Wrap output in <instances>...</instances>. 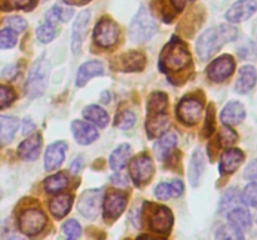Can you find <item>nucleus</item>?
<instances>
[{
    "mask_svg": "<svg viewBox=\"0 0 257 240\" xmlns=\"http://www.w3.org/2000/svg\"><path fill=\"white\" fill-rule=\"evenodd\" d=\"M83 2H90V0H83Z\"/></svg>",
    "mask_w": 257,
    "mask_h": 240,
    "instance_id": "6e6d98bb",
    "label": "nucleus"
},
{
    "mask_svg": "<svg viewBox=\"0 0 257 240\" xmlns=\"http://www.w3.org/2000/svg\"><path fill=\"white\" fill-rule=\"evenodd\" d=\"M257 82L256 69L251 65H245L238 72L237 82L235 84V90L238 94H247Z\"/></svg>",
    "mask_w": 257,
    "mask_h": 240,
    "instance_id": "6ab92c4d",
    "label": "nucleus"
},
{
    "mask_svg": "<svg viewBox=\"0 0 257 240\" xmlns=\"http://www.w3.org/2000/svg\"><path fill=\"white\" fill-rule=\"evenodd\" d=\"M33 0H4L5 9H28L32 5Z\"/></svg>",
    "mask_w": 257,
    "mask_h": 240,
    "instance_id": "a18cd8bd",
    "label": "nucleus"
},
{
    "mask_svg": "<svg viewBox=\"0 0 257 240\" xmlns=\"http://www.w3.org/2000/svg\"><path fill=\"white\" fill-rule=\"evenodd\" d=\"M237 34V29L230 24H221L205 30L196 42V52L200 59L208 60L212 58L223 45L233 42Z\"/></svg>",
    "mask_w": 257,
    "mask_h": 240,
    "instance_id": "f257e3e1",
    "label": "nucleus"
},
{
    "mask_svg": "<svg viewBox=\"0 0 257 240\" xmlns=\"http://www.w3.org/2000/svg\"><path fill=\"white\" fill-rule=\"evenodd\" d=\"M241 202L257 209V182H252L245 186L241 192Z\"/></svg>",
    "mask_w": 257,
    "mask_h": 240,
    "instance_id": "c9c22d12",
    "label": "nucleus"
},
{
    "mask_svg": "<svg viewBox=\"0 0 257 240\" xmlns=\"http://www.w3.org/2000/svg\"><path fill=\"white\" fill-rule=\"evenodd\" d=\"M155 166L148 155L142 154L133 159L130 164V174L136 185H143L152 178Z\"/></svg>",
    "mask_w": 257,
    "mask_h": 240,
    "instance_id": "6e6552de",
    "label": "nucleus"
},
{
    "mask_svg": "<svg viewBox=\"0 0 257 240\" xmlns=\"http://www.w3.org/2000/svg\"><path fill=\"white\" fill-rule=\"evenodd\" d=\"M17 44V35L10 28L0 30V49H10Z\"/></svg>",
    "mask_w": 257,
    "mask_h": 240,
    "instance_id": "ea45409f",
    "label": "nucleus"
},
{
    "mask_svg": "<svg viewBox=\"0 0 257 240\" xmlns=\"http://www.w3.org/2000/svg\"><path fill=\"white\" fill-rule=\"evenodd\" d=\"M18 126H19V120L17 118L0 115V142L8 144L12 142L14 139Z\"/></svg>",
    "mask_w": 257,
    "mask_h": 240,
    "instance_id": "a878e982",
    "label": "nucleus"
},
{
    "mask_svg": "<svg viewBox=\"0 0 257 240\" xmlns=\"http://www.w3.org/2000/svg\"><path fill=\"white\" fill-rule=\"evenodd\" d=\"M0 199H2V190H0Z\"/></svg>",
    "mask_w": 257,
    "mask_h": 240,
    "instance_id": "5fc2aeb1",
    "label": "nucleus"
},
{
    "mask_svg": "<svg viewBox=\"0 0 257 240\" xmlns=\"http://www.w3.org/2000/svg\"><path fill=\"white\" fill-rule=\"evenodd\" d=\"M83 116L99 128H104L109 122L107 112L98 105H89L83 110Z\"/></svg>",
    "mask_w": 257,
    "mask_h": 240,
    "instance_id": "c756f323",
    "label": "nucleus"
},
{
    "mask_svg": "<svg viewBox=\"0 0 257 240\" xmlns=\"http://www.w3.org/2000/svg\"><path fill=\"white\" fill-rule=\"evenodd\" d=\"M68 145L64 142H55L48 146L44 155L45 170H54L63 164Z\"/></svg>",
    "mask_w": 257,
    "mask_h": 240,
    "instance_id": "dca6fc26",
    "label": "nucleus"
},
{
    "mask_svg": "<svg viewBox=\"0 0 257 240\" xmlns=\"http://www.w3.org/2000/svg\"><path fill=\"white\" fill-rule=\"evenodd\" d=\"M55 35H57V29H55V26L53 25V22H45V24L40 25L37 29L38 40L44 42V44L52 42L55 38Z\"/></svg>",
    "mask_w": 257,
    "mask_h": 240,
    "instance_id": "e433bc0d",
    "label": "nucleus"
},
{
    "mask_svg": "<svg viewBox=\"0 0 257 240\" xmlns=\"http://www.w3.org/2000/svg\"><path fill=\"white\" fill-rule=\"evenodd\" d=\"M136 122V115L130 110H124V112H119L115 118V126L119 128L122 130L131 129Z\"/></svg>",
    "mask_w": 257,
    "mask_h": 240,
    "instance_id": "58836bf2",
    "label": "nucleus"
},
{
    "mask_svg": "<svg viewBox=\"0 0 257 240\" xmlns=\"http://www.w3.org/2000/svg\"><path fill=\"white\" fill-rule=\"evenodd\" d=\"M82 166H83V158L79 156V158H77V159L74 160V162H73L72 172H74V174H77V172H80Z\"/></svg>",
    "mask_w": 257,
    "mask_h": 240,
    "instance_id": "864d4df0",
    "label": "nucleus"
},
{
    "mask_svg": "<svg viewBox=\"0 0 257 240\" xmlns=\"http://www.w3.org/2000/svg\"><path fill=\"white\" fill-rule=\"evenodd\" d=\"M63 232H64V234L69 239H77L82 234V228H80L79 222L77 220L70 219L64 222V225H63Z\"/></svg>",
    "mask_w": 257,
    "mask_h": 240,
    "instance_id": "79ce46f5",
    "label": "nucleus"
},
{
    "mask_svg": "<svg viewBox=\"0 0 257 240\" xmlns=\"http://www.w3.org/2000/svg\"><path fill=\"white\" fill-rule=\"evenodd\" d=\"M176 145H177V136H176V134H173V132L165 134L153 145V152H155L156 158L161 160V162H165L168 158V155L171 154V152L175 149Z\"/></svg>",
    "mask_w": 257,
    "mask_h": 240,
    "instance_id": "5701e85b",
    "label": "nucleus"
},
{
    "mask_svg": "<svg viewBox=\"0 0 257 240\" xmlns=\"http://www.w3.org/2000/svg\"><path fill=\"white\" fill-rule=\"evenodd\" d=\"M155 195L160 200H167L170 198H176L175 189L172 186V182H161L155 189Z\"/></svg>",
    "mask_w": 257,
    "mask_h": 240,
    "instance_id": "a19ab883",
    "label": "nucleus"
},
{
    "mask_svg": "<svg viewBox=\"0 0 257 240\" xmlns=\"http://www.w3.org/2000/svg\"><path fill=\"white\" fill-rule=\"evenodd\" d=\"M50 65L44 56L32 65L28 74V80L25 82V92L29 98H38L45 92L49 79Z\"/></svg>",
    "mask_w": 257,
    "mask_h": 240,
    "instance_id": "7ed1b4c3",
    "label": "nucleus"
},
{
    "mask_svg": "<svg viewBox=\"0 0 257 240\" xmlns=\"http://www.w3.org/2000/svg\"><path fill=\"white\" fill-rule=\"evenodd\" d=\"M73 16V9L70 6H68V4L60 2L58 4H55L49 12H47V20L49 22H68L70 20V18Z\"/></svg>",
    "mask_w": 257,
    "mask_h": 240,
    "instance_id": "7c9ffc66",
    "label": "nucleus"
},
{
    "mask_svg": "<svg viewBox=\"0 0 257 240\" xmlns=\"http://www.w3.org/2000/svg\"><path fill=\"white\" fill-rule=\"evenodd\" d=\"M235 68L236 62L232 55H221L208 65L207 75L212 82H222L233 74Z\"/></svg>",
    "mask_w": 257,
    "mask_h": 240,
    "instance_id": "423d86ee",
    "label": "nucleus"
},
{
    "mask_svg": "<svg viewBox=\"0 0 257 240\" xmlns=\"http://www.w3.org/2000/svg\"><path fill=\"white\" fill-rule=\"evenodd\" d=\"M217 140L221 142V145H222V146L228 148L237 142L238 135L235 130L231 129L228 125H226V126H223L222 129L220 130V132H218Z\"/></svg>",
    "mask_w": 257,
    "mask_h": 240,
    "instance_id": "4c0bfd02",
    "label": "nucleus"
},
{
    "mask_svg": "<svg viewBox=\"0 0 257 240\" xmlns=\"http://www.w3.org/2000/svg\"><path fill=\"white\" fill-rule=\"evenodd\" d=\"M168 105L167 95L163 94V92H153L150 96V100H148V112L150 114H162V112H166Z\"/></svg>",
    "mask_w": 257,
    "mask_h": 240,
    "instance_id": "473e14b6",
    "label": "nucleus"
},
{
    "mask_svg": "<svg viewBox=\"0 0 257 240\" xmlns=\"http://www.w3.org/2000/svg\"><path fill=\"white\" fill-rule=\"evenodd\" d=\"M203 169H205V158L201 150H195L191 156L190 165H188L187 176L192 186H197L200 184L201 175H202Z\"/></svg>",
    "mask_w": 257,
    "mask_h": 240,
    "instance_id": "b1692460",
    "label": "nucleus"
},
{
    "mask_svg": "<svg viewBox=\"0 0 257 240\" xmlns=\"http://www.w3.org/2000/svg\"><path fill=\"white\" fill-rule=\"evenodd\" d=\"M226 215H227L228 222L237 226L242 232L250 230L252 226V218H251L250 212L246 208L237 205V206H233L232 209L228 210Z\"/></svg>",
    "mask_w": 257,
    "mask_h": 240,
    "instance_id": "4be33fe9",
    "label": "nucleus"
},
{
    "mask_svg": "<svg viewBox=\"0 0 257 240\" xmlns=\"http://www.w3.org/2000/svg\"><path fill=\"white\" fill-rule=\"evenodd\" d=\"M15 92L12 88L7 85H0V109L7 108L14 102Z\"/></svg>",
    "mask_w": 257,
    "mask_h": 240,
    "instance_id": "37998d69",
    "label": "nucleus"
},
{
    "mask_svg": "<svg viewBox=\"0 0 257 240\" xmlns=\"http://www.w3.org/2000/svg\"><path fill=\"white\" fill-rule=\"evenodd\" d=\"M243 178L248 180H257V158L247 165L243 172Z\"/></svg>",
    "mask_w": 257,
    "mask_h": 240,
    "instance_id": "49530a36",
    "label": "nucleus"
},
{
    "mask_svg": "<svg viewBox=\"0 0 257 240\" xmlns=\"http://www.w3.org/2000/svg\"><path fill=\"white\" fill-rule=\"evenodd\" d=\"M40 148H42V136L39 134H33L28 139H25L18 148L19 156L24 160H33L39 156Z\"/></svg>",
    "mask_w": 257,
    "mask_h": 240,
    "instance_id": "412c9836",
    "label": "nucleus"
},
{
    "mask_svg": "<svg viewBox=\"0 0 257 240\" xmlns=\"http://www.w3.org/2000/svg\"><path fill=\"white\" fill-rule=\"evenodd\" d=\"M131 155H132V148L128 144H122L110 154L109 158V165L113 170L118 172V170L123 169L127 165L128 160H130Z\"/></svg>",
    "mask_w": 257,
    "mask_h": 240,
    "instance_id": "cd10ccee",
    "label": "nucleus"
},
{
    "mask_svg": "<svg viewBox=\"0 0 257 240\" xmlns=\"http://www.w3.org/2000/svg\"><path fill=\"white\" fill-rule=\"evenodd\" d=\"M7 25L15 32H22L27 29L28 24L22 16H10L7 19Z\"/></svg>",
    "mask_w": 257,
    "mask_h": 240,
    "instance_id": "c03bdc74",
    "label": "nucleus"
},
{
    "mask_svg": "<svg viewBox=\"0 0 257 240\" xmlns=\"http://www.w3.org/2000/svg\"><path fill=\"white\" fill-rule=\"evenodd\" d=\"M72 205H73L72 195L64 194L52 199V202H49V209H50V212H52L57 219H60V218H64L65 215L70 212Z\"/></svg>",
    "mask_w": 257,
    "mask_h": 240,
    "instance_id": "bb28decb",
    "label": "nucleus"
},
{
    "mask_svg": "<svg viewBox=\"0 0 257 240\" xmlns=\"http://www.w3.org/2000/svg\"><path fill=\"white\" fill-rule=\"evenodd\" d=\"M192 2L193 0H171V4H172L173 9H175L176 12H182L186 8V5H187L188 2Z\"/></svg>",
    "mask_w": 257,
    "mask_h": 240,
    "instance_id": "3c124183",
    "label": "nucleus"
},
{
    "mask_svg": "<svg viewBox=\"0 0 257 240\" xmlns=\"http://www.w3.org/2000/svg\"><path fill=\"white\" fill-rule=\"evenodd\" d=\"M69 178L65 172H58V174L48 176L44 182V188L48 192H59L68 186Z\"/></svg>",
    "mask_w": 257,
    "mask_h": 240,
    "instance_id": "2f4dec72",
    "label": "nucleus"
},
{
    "mask_svg": "<svg viewBox=\"0 0 257 240\" xmlns=\"http://www.w3.org/2000/svg\"><path fill=\"white\" fill-rule=\"evenodd\" d=\"M94 42L102 48H109L115 44L119 36V28L117 22L110 19H102L94 28Z\"/></svg>",
    "mask_w": 257,
    "mask_h": 240,
    "instance_id": "0eeeda50",
    "label": "nucleus"
},
{
    "mask_svg": "<svg viewBox=\"0 0 257 240\" xmlns=\"http://www.w3.org/2000/svg\"><path fill=\"white\" fill-rule=\"evenodd\" d=\"M170 126V119L165 112L162 114H150L147 119V132L151 136H158L163 134Z\"/></svg>",
    "mask_w": 257,
    "mask_h": 240,
    "instance_id": "c85d7f7f",
    "label": "nucleus"
},
{
    "mask_svg": "<svg viewBox=\"0 0 257 240\" xmlns=\"http://www.w3.org/2000/svg\"><path fill=\"white\" fill-rule=\"evenodd\" d=\"M213 108L210 106V110L207 112V116H206V125H205V132H206V136H210L211 134H212L213 132V125H215V122H213Z\"/></svg>",
    "mask_w": 257,
    "mask_h": 240,
    "instance_id": "de8ad7c7",
    "label": "nucleus"
},
{
    "mask_svg": "<svg viewBox=\"0 0 257 240\" xmlns=\"http://www.w3.org/2000/svg\"><path fill=\"white\" fill-rule=\"evenodd\" d=\"M110 180H112L113 184L117 185V186H127L128 185L127 176H125L124 174H122V172H119V170L110 178Z\"/></svg>",
    "mask_w": 257,
    "mask_h": 240,
    "instance_id": "09e8293b",
    "label": "nucleus"
},
{
    "mask_svg": "<svg viewBox=\"0 0 257 240\" xmlns=\"http://www.w3.org/2000/svg\"><path fill=\"white\" fill-rule=\"evenodd\" d=\"M127 205V195L122 192H109L103 202L105 219L114 220L122 215Z\"/></svg>",
    "mask_w": 257,
    "mask_h": 240,
    "instance_id": "4468645a",
    "label": "nucleus"
},
{
    "mask_svg": "<svg viewBox=\"0 0 257 240\" xmlns=\"http://www.w3.org/2000/svg\"><path fill=\"white\" fill-rule=\"evenodd\" d=\"M90 19V12L89 10H83L78 14L77 19H75L74 24H73V32H72V50L74 54H79L80 49H82L83 42L87 35L88 25H89Z\"/></svg>",
    "mask_w": 257,
    "mask_h": 240,
    "instance_id": "f8f14e48",
    "label": "nucleus"
},
{
    "mask_svg": "<svg viewBox=\"0 0 257 240\" xmlns=\"http://www.w3.org/2000/svg\"><path fill=\"white\" fill-rule=\"evenodd\" d=\"M102 202V192L100 190H88L80 196L78 202V210L80 214L89 219H94L99 212Z\"/></svg>",
    "mask_w": 257,
    "mask_h": 240,
    "instance_id": "9d476101",
    "label": "nucleus"
},
{
    "mask_svg": "<svg viewBox=\"0 0 257 240\" xmlns=\"http://www.w3.org/2000/svg\"><path fill=\"white\" fill-rule=\"evenodd\" d=\"M245 238L243 232L231 222L222 225L216 232V239L220 240H242Z\"/></svg>",
    "mask_w": 257,
    "mask_h": 240,
    "instance_id": "72a5a7b5",
    "label": "nucleus"
},
{
    "mask_svg": "<svg viewBox=\"0 0 257 240\" xmlns=\"http://www.w3.org/2000/svg\"><path fill=\"white\" fill-rule=\"evenodd\" d=\"M103 74H104V68H103L102 62H97V60L87 62L83 65H80L79 69H78L75 84H77V86H84L88 82V80Z\"/></svg>",
    "mask_w": 257,
    "mask_h": 240,
    "instance_id": "aec40b11",
    "label": "nucleus"
},
{
    "mask_svg": "<svg viewBox=\"0 0 257 240\" xmlns=\"http://www.w3.org/2000/svg\"><path fill=\"white\" fill-rule=\"evenodd\" d=\"M47 225V215L40 209H27L22 212L18 219V226L23 234L28 236L37 235Z\"/></svg>",
    "mask_w": 257,
    "mask_h": 240,
    "instance_id": "39448f33",
    "label": "nucleus"
},
{
    "mask_svg": "<svg viewBox=\"0 0 257 240\" xmlns=\"http://www.w3.org/2000/svg\"><path fill=\"white\" fill-rule=\"evenodd\" d=\"M257 12L256 0H238L226 12V19L230 22H242L250 19Z\"/></svg>",
    "mask_w": 257,
    "mask_h": 240,
    "instance_id": "9b49d317",
    "label": "nucleus"
},
{
    "mask_svg": "<svg viewBox=\"0 0 257 240\" xmlns=\"http://www.w3.org/2000/svg\"><path fill=\"white\" fill-rule=\"evenodd\" d=\"M203 105L198 99L186 98L177 105V118L186 125H195L202 115Z\"/></svg>",
    "mask_w": 257,
    "mask_h": 240,
    "instance_id": "1a4fd4ad",
    "label": "nucleus"
},
{
    "mask_svg": "<svg viewBox=\"0 0 257 240\" xmlns=\"http://www.w3.org/2000/svg\"><path fill=\"white\" fill-rule=\"evenodd\" d=\"M172 182V186L173 189H175V194H176V198H178L180 195H182L183 190H185V186H183V182H181V180H173Z\"/></svg>",
    "mask_w": 257,
    "mask_h": 240,
    "instance_id": "603ef678",
    "label": "nucleus"
},
{
    "mask_svg": "<svg viewBox=\"0 0 257 240\" xmlns=\"http://www.w3.org/2000/svg\"><path fill=\"white\" fill-rule=\"evenodd\" d=\"M35 130V124L30 120V118H25L23 122V134L30 135Z\"/></svg>",
    "mask_w": 257,
    "mask_h": 240,
    "instance_id": "8fccbe9b",
    "label": "nucleus"
},
{
    "mask_svg": "<svg viewBox=\"0 0 257 240\" xmlns=\"http://www.w3.org/2000/svg\"><path fill=\"white\" fill-rule=\"evenodd\" d=\"M72 132L74 139L80 145H89L98 138V130L93 125L82 120H74L72 122Z\"/></svg>",
    "mask_w": 257,
    "mask_h": 240,
    "instance_id": "f3484780",
    "label": "nucleus"
},
{
    "mask_svg": "<svg viewBox=\"0 0 257 240\" xmlns=\"http://www.w3.org/2000/svg\"><path fill=\"white\" fill-rule=\"evenodd\" d=\"M246 118V109L243 104L240 102H230L226 104L221 112V122L228 126L238 125L245 120Z\"/></svg>",
    "mask_w": 257,
    "mask_h": 240,
    "instance_id": "a211bd4d",
    "label": "nucleus"
},
{
    "mask_svg": "<svg viewBox=\"0 0 257 240\" xmlns=\"http://www.w3.org/2000/svg\"><path fill=\"white\" fill-rule=\"evenodd\" d=\"M238 200H241V195H238L237 189L236 188H230L225 194L222 195V199H221V212H227L228 210L232 209L233 206H237Z\"/></svg>",
    "mask_w": 257,
    "mask_h": 240,
    "instance_id": "f704fd0d",
    "label": "nucleus"
},
{
    "mask_svg": "<svg viewBox=\"0 0 257 240\" xmlns=\"http://www.w3.org/2000/svg\"><path fill=\"white\" fill-rule=\"evenodd\" d=\"M146 58L142 52H132L119 58V69L122 72H138L145 68Z\"/></svg>",
    "mask_w": 257,
    "mask_h": 240,
    "instance_id": "393cba45",
    "label": "nucleus"
},
{
    "mask_svg": "<svg viewBox=\"0 0 257 240\" xmlns=\"http://www.w3.org/2000/svg\"><path fill=\"white\" fill-rule=\"evenodd\" d=\"M191 55L182 42L173 39L161 54L160 65L163 72H178L190 64Z\"/></svg>",
    "mask_w": 257,
    "mask_h": 240,
    "instance_id": "f03ea898",
    "label": "nucleus"
},
{
    "mask_svg": "<svg viewBox=\"0 0 257 240\" xmlns=\"http://www.w3.org/2000/svg\"><path fill=\"white\" fill-rule=\"evenodd\" d=\"M245 160V154L237 148H230L225 150L220 160L221 174H232L235 172Z\"/></svg>",
    "mask_w": 257,
    "mask_h": 240,
    "instance_id": "2eb2a0df",
    "label": "nucleus"
},
{
    "mask_svg": "<svg viewBox=\"0 0 257 240\" xmlns=\"http://www.w3.org/2000/svg\"><path fill=\"white\" fill-rule=\"evenodd\" d=\"M173 216L166 206H157L150 218V230L158 234H167L172 226Z\"/></svg>",
    "mask_w": 257,
    "mask_h": 240,
    "instance_id": "ddd939ff",
    "label": "nucleus"
},
{
    "mask_svg": "<svg viewBox=\"0 0 257 240\" xmlns=\"http://www.w3.org/2000/svg\"><path fill=\"white\" fill-rule=\"evenodd\" d=\"M157 32V25L150 12L141 8L130 25V38L135 42H146Z\"/></svg>",
    "mask_w": 257,
    "mask_h": 240,
    "instance_id": "20e7f679",
    "label": "nucleus"
}]
</instances>
